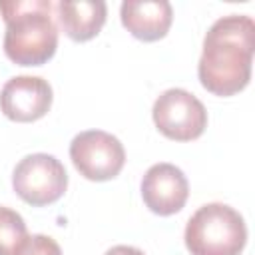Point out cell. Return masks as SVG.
Returning a JSON list of instances; mask_svg holds the SVG:
<instances>
[{
    "label": "cell",
    "mask_w": 255,
    "mask_h": 255,
    "mask_svg": "<svg viewBox=\"0 0 255 255\" xmlns=\"http://www.w3.org/2000/svg\"><path fill=\"white\" fill-rule=\"evenodd\" d=\"M26 237L28 229L22 215L0 205V255H14Z\"/></svg>",
    "instance_id": "cell-11"
},
{
    "label": "cell",
    "mask_w": 255,
    "mask_h": 255,
    "mask_svg": "<svg viewBox=\"0 0 255 255\" xmlns=\"http://www.w3.org/2000/svg\"><path fill=\"white\" fill-rule=\"evenodd\" d=\"M108 6L104 0H62L58 20L62 30L74 42H88L100 34L106 24Z\"/></svg>",
    "instance_id": "cell-10"
},
{
    "label": "cell",
    "mask_w": 255,
    "mask_h": 255,
    "mask_svg": "<svg viewBox=\"0 0 255 255\" xmlns=\"http://www.w3.org/2000/svg\"><path fill=\"white\" fill-rule=\"evenodd\" d=\"M12 187L18 197L34 207L58 201L68 187V173L60 159L50 153L22 157L12 173Z\"/></svg>",
    "instance_id": "cell-4"
},
{
    "label": "cell",
    "mask_w": 255,
    "mask_h": 255,
    "mask_svg": "<svg viewBox=\"0 0 255 255\" xmlns=\"http://www.w3.org/2000/svg\"><path fill=\"white\" fill-rule=\"evenodd\" d=\"M50 106L52 86L40 76L10 78L0 92V110L12 122H36L48 114Z\"/></svg>",
    "instance_id": "cell-7"
},
{
    "label": "cell",
    "mask_w": 255,
    "mask_h": 255,
    "mask_svg": "<svg viewBox=\"0 0 255 255\" xmlns=\"http://www.w3.org/2000/svg\"><path fill=\"white\" fill-rule=\"evenodd\" d=\"M70 159L86 179L108 181L122 171L126 149L116 135L102 129H88L72 139Z\"/></svg>",
    "instance_id": "cell-5"
},
{
    "label": "cell",
    "mask_w": 255,
    "mask_h": 255,
    "mask_svg": "<svg viewBox=\"0 0 255 255\" xmlns=\"http://www.w3.org/2000/svg\"><path fill=\"white\" fill-rule=\"evenodd\" d=\"M120 18L133 38L155 42L167 34L173 22V8L167 0H126L120 8Z\"/></svg>",
    "instance_id": "cell-9"
},
{
    "label": "cell",
    "mask_w": 255,
    "mask_h": 255,
    "mask_svg": "<svg viewBox=\"0 0 255 255\" xmlns=\"http://www.w3.org/2000/svg\"><path fill=\"white\" fill-rule=\"evenodd\" d=\"M183 239L191 255H239L247 243V227L233 207L207 203L189 217Z\"/></svg>",
    "instance_id": "cell-3"
},
{
    "label": "cell",
    "mask_w": 255,
    "mask_h": 255,
    "mask_svg": "<svg viewBox=\"0 0 255 255\" xmlns=\"http://www.w3.org/2000/svg\"><path fill=\"white\" fill-rule=\"evenodd\" d=\"M14 255H62V249L56 243V239L38 233V235H28Z\"/></svg>",
    "instance_id": "cell-12"
},
{
    "label": "cell",
    "mask_w": 255,
    "mask_h": 255,
    "mask_svg": "<svg viewBox=\"0 0 255 255\" xmlns=\"http://www.w3.org/2000/svg\"><path fill=\"white\" fill-rule=\"evenodd\" d=\"M189 195L187 177L173 163L151 165L141 179V197L149 211L155 215L177 213Z\"/></svg>",
    "instance_id": "cell-8"
},
{
    "label": "cell",
    "mask_w": 255,
    "mask_h": 255,
    "mask_svg": "<svg viewBox=\"0 0 255 255\" xmlns=\"http://www.w3.org/2000/svg\"><path fill=\"white\" fill-rule=\"evenodd\" d=\"M48 0H2L6 22L4 52L18 66H42L58 48V28L50 16Z\"/></svg>",
    "instance_id": "cell-2"
},
{
    "label": "cell",
    "mask_w": 255,
    "mask_h": 255,
    "mask_svg": "<svg viewBox=\"0 0 255 255\" xmlns=\"http://www.w3.org/2000/svg\"><path fill=\"white\" fill-rule=\"evenodd\" d=\"M155 128L169 139L191 141L207 128L205 106L187 90L169 88L153 104L151 110Z\"/></svg>",
    "instance_id": "cell-6"
},
{
    "label": "cell",
    "mask_w": 255,
    "mask_h": 255,
    "mask_svg": "<svg viewBox=\"0 0 255 255\" xmlns=\"http://www.w3.org/2000/svg\"><path fill=\"white\" fill-rule=\"evenodd\" d=\"M255 24L249 16H223L207 30L197 64L201 86L221 98L239 94L251 80Z\"/></svg>",
    "instance_id": "cell-1"
},
{
    "label": "cell",
    "mask_w": 255,
    "mask_h": 255,
    "mask_svg": "<svg viewBox=\"0 0 255 255\" xmlns=\"http://www.w3.org/2000/svg\"><path fill=\"white\" fill-rule=\"evenodd\" d=\"M106 255H145V253L131 245H114L112 249L106 251Z\"/></svg>",
    "instance_id": "cell-13"
}]
</instances>
